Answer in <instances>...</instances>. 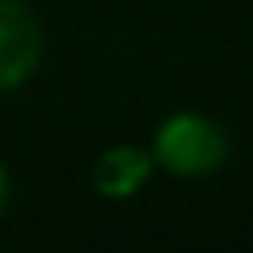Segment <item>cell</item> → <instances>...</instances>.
<instances>
[{
  "label": "cell",
  "instance_id": "1",
  "mask_svg": "<svg viewBox=\"0 0 253 253\" xmlns=\"http://www.w3.org/2000/svg\"><path fill=\"white\" fill-rule=\"evenodd\" d=\"M150 158L178 178H206L229 162V134L202 111H178L154 130Z\"/></svg>",
  "mask_w": 253,
  "mask_h": 253
},
{
  "label": "cell",
  "instance_id": "2",
  "mask_svg": "<svg viewBox=\"0 0 253 253\" xmlns=\"http://www.w3.org/2000/svg\"><path fill=\"white\" fill-rule=\"evenodd\" d=\"M43 59V32L28 4L0 0V91L20 87Z\"/></svg>",
  "mask_w": 253,
  "mask_h": 253
},
{
  "label": "cell",
  "instance_id": "3",
  "mask_svg": "<svg viewBox=\"0 0 253 253\" xmlns=\"http://www.w3.org/2000/svg\"><path fill=\"white\" fill-rule=\"evenodd\" d=\"M154 158L138 146H111L99 162H95V190L103 198H130L142 190V182L150 178Z\"/></svg>",
  "mask_w": 253,
  "mask_h": 253
},
{
  "label": "cell",
  "instance_id": "4",
  "mask_svg": "<svg viewBox=\"0 0 253 253\" xmlns=\"http://www.w3.org/2000/svg\"><path fill=\"white\" fill-rule=\"evenodd\" d=\"M8 194H12V182H8V170L0 166V210L8 206Z\"/></svg>",
  "mask_w": 253,
  "mask_h": 253
}]
</instances>
